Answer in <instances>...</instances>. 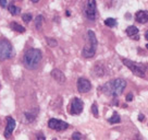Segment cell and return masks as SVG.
<instances>
[{
	"label": "cell",
	"instance_id": "5",
	"mask_svg": "<svg viewBox=\"0 0 148 140\" xmlns=\"http://www.w3.org/2000/svg\"><path fill=\"white\" fill-rule=\"evenodd\" d=\"M12 55H13L12 44L5 38H0V60L9 59L12 57Z\"/></svg>",
	"mask_w": 148,
	"mask_h": 140
},
{
	"label": "cell",
	"instance_id": "16",
	"mask_svg": "<svg viewBox=\"0 0 148 140\" xmlns=\"http://www.w3.org/2000/svg\"><path fill=\"white\" fill-rule=\"evenodd\" d=\"M9 12L12 14V15H18V14L21 12V9H20L18 7H16V6L10 5L9 6Z\"/></svg>",
	"mask_w": 148,
	"mask_h": 140
},
{
	"label": "cell",
	"instance_id": "15",
	"mask_svg": "<svg viewBox=\"0 0 148 140\" xmlns=\"http://www.w3.org/2000/svg\"><path fill=\"white\" fill-rule=\"evenodd\" d=\"M121 118H120V115L118 114V113H113V115L108 119V121L110 123V124H118V123H120Z\"/></svg>",
	"mask_w": 148,
	"mask_h": 140
},
{
	"label": "cell",
	"instance_id": "4",
	"mask_svg": "<svg viewBox=\"0 0 148 140\" xmlns=\"http://www.w3.org/2000/svg\"><path fill=\"white\" fill-rule=\"evenodd\" d=\"M122 62H123V65L126 66L135 76L140 77V78H144L145 75H146V69H147V67L145 65H143V64H139V62H136V61H132V60H130V59H126V58H123V59H122Z\"/></svg>",
	"mask_w": 148,
	"mask_h": 140
},
{
	"label": "cell",
	"instance_id": "21",
	"mask_svg": "<svg viewBox=\"0 0 148 140\" xmlns=\"http://www.w3.org/2000/svg\"><path fill=\"white\" fill-rule=\"evenodd\" d=\"M23 21L25 22V23H28L31 20H32V14H29V13H25V14H23Z\"/></svg>",
	"mask_w": 148,
	"mask_h": 140
},
{
	"label": "cell",
	"instance_id": "1",
	"mask_svg": "<svg viewBox=\"0 0 148 140\" xmlns=\"http://www.w3.org/2000/svg\"><path fill=\"white\" fill-rule=\"evenodd\" d=\"M126 87V81L124 79H114L112 81L107 82L103 87H102V92L108 95H112V96H118L120 95L124 88Z\"/></svg>",
	"mask_w": 148,
	"mask_h": 140
},
{
	"label": "cell",
	"instance_id": "13",
	"mask_svg": "<svg viewBox=\"0 0 148 140\" xmlns=\"http://www.w3.org/2000/svg\"><path fill=\"white\" fill-rule=\"evenodd\" d=\"M126 34H127L129 37L137 40L138 38V28H136V26L131 25V26H129V28H126Z\"/></svg>",
	"mask_w": 148,
	"mask_h": 140
},
{
	"label": "cell",
	"instance_id": "25",
	"mask_svg": "<svg viewBox=\"0 0 148 140\" xmlns=\"http://www.w3.org/2000/svg\"><path fill=\"white\" fill-rule=\"evenodd\" d=\"M37 140H45V137L42 134H39V135L37 136Z\"/></svg>",
	"mask_w": 148,
	"mask_h": 140
},
{
	"label": "cell",
	"instance_id": "10",
	"mask_svg": "<svg viewBox=\"0 0 148 140\" xmlns=\"http://www.w3.org/2000/svg\"><path fill=\"white\" fill-rule=\"evenodd\" d=\"M15 128V121L12 117H7V126H5V138H10V136L12 134V131Z\"/></svg>",
	"mask_w": 148,
	"mask_h": 140
},
{
	"label": "cell",
	"instance_id": "8",
	"mask_svg": "<svg viewBox=\"0 0 148 140\" xmlns=\"http://www.w3.org/2000/svg\"><path fill=\"white\" fill-rule=\"evenodd\" d=\"M85 14L87 17L88 20L94 21L96 19V1L94 0H89L86 5V9H85Z\"/></svg>",
	"mask_w": 148,
	"mask_h": 140
},
{
	"label": "cell",
	"instance_id": "17",
	"mask_svg": "<svg viewBox=\"0 0 148 140\" xmlns=\"http://www.w3.org/2000/svg\"><path fill=\"white\" fill-rule=\"evenodd\" d=\"M105 24L109 28H114L116 25V19H112V18H109V19L105 20Z\"/></svg>",
	"mask_w": 148,
	"mask_h": 140
},
{
	"label": "cell",
	"instance_id": "2",
	"mask_svg": "<svg viewBox=\"0 0 148 140\" xmlns=\"http://www.w3.org/2000/svg\"><path fill=\"white\" fill-rule=\"evenodd\" d=\"M42 60V51L36 48L28 49L23 57V62L28 69H35Z\"/></svg>",
	"mask_w": 148,
	"mask_h": 140
},
{
	"label": "cell",
	"instance_id": "23",
	"mask_svg": "<svg viewBox=\"0 0 148 140\" xmlns=\"http://www.w3.org/2000/svg\"><path fill=\"white\" fill-rule=\"evenodd\" d=\"M7 5H8V2H7L5 0H0V6H1V7H5Z\"/></svg>",
	"mask_w": 148,
	"mask_h": 140
},
{
	"label": "cell",
	"instance_id": "18",
	"mask_svg": "<svg viewBox=\"0 0 148 140\" xmlns=\"http://www.w3.org/2000/svg\"><path fill=\"white\" fill-rule=\"evenodd\" d=\"M92 114H94V116H95V117L99 116V113H98V107H97V104H96V103H94V104H92Z\"/></svg>",
	"mask_w": 148,
	"mask_h": 140
},
{
	"label": "cell",
	"instance_id": "11",
	"mask_svg": "<svg viewBox=\"0 0 148 140\" xmlns=\"http://www.w3.org/2000/svg\"><path fill=\"white\" fill-rule=\"evenodd\" d=\"M51 77L58 82V83H64L65 82V76L64 73L59 69H53L51 71Z\"/></svg>",
	"mask_w": 148,
	"mask_h": 140
},
{
	"label": "cell",
	"instance_id": "27",
	"mask_svg": "<svg viewBox=\"0 0 148 140\" xmlns=\"http://www.w3.org/2000/svg\"><path fill=\"white\" fill-rule=\"evenodd\" d=\"M138 118H139V119H144V116H143V115H139Z\"/></svg>",
	"mask_w": 148,
	"mask_h": 140
},
{
	"label": "cell",
	"instance_id": "9",
	"mask_svg": "<svg viewBox=\"0 0 148 140\" xmlns=\"http://www.w3.org/2000/svg\"><path fill=\"white\" fill-rule=\"evenodd\" d=\"M92 89V83L89 82V80L85 78H79L77 80V90L79 93H87L88 91Z\"/></svg>",
	"mask_w": 148,
	"mask_h": 140
},
{
	"label": "cell",
	"instance_id": "26",
	"mask_svg": "<svg viewBox=\"0 0 148 140\" xmlns=\"http://www.w3.org/2000/svg\"><path fill=\"white\" fill-rule=\"evenodd\" d=\"M145 38H146V40L148 41V31L146 33H145Z\"/></svg>",
	"mask_w": 148,
	"mask_h": 140
},
{
	"label": "cell",
	"instance_id": "20",
	"mask_svg": "<svg viewBox=\"0 0 148 140\" xmlns=\"http://www.w3.org/2000/svg\"><path fill=\"white\" fill-rule=\"evenodd\" d=\"M42 15H38L36 19V28H42Z\"/></svg>",
	"mask_w": 148,
	"mask_h": 140
},
{
	"label": "cell",
	"instance_id": "24",
	"mask_svg": "<svg viewBox=\"0 0 148 140\" xmlns=\"http://www.w3.org/2000/svg\"><path fill=\"white\" fill-rule=\"evenodd\" d=\"M132 100H133V95H132V94L130 93V94H127V96H126V101H132Z\"/></svg>",
	"mask_w": 148,
	"mask_h": 140
},
{
	"label": "cell",
	"instance_id": "3",
	"mask_svg": "<svg viewBox=\"0 0 148 140\" xmlns=\"http://www.w3.org/2000/svg\"><path fill=\"white\" fill-rule=\"evenodd\" d=\"M97 45L98 41L96 35H95V33L89 30L87 32V43L85 44L83 51H82V55H83L84 58H92L96 54Z\"/></svg>",
	"mask_w": 148,
	"mask_h": 140
},
{
	"label": "cell",
	"instance_id": "22",
	"mask_svg": "<svg viewBox=\"0 0 148 140\" xmlns=\"http://www.w3.org/2000/svg\"><path fill=\"white\" fill-rule=\"evenodd\" d=\"M46 41L48 42V45L51 47L57 46V41L56 40H51V38H46Z\"/></svg>",
	"mask_w": 148,
	"mask_h": 140
},
{
	"label": "cell",
	"instance_id": "14",
	"mask_svg": "<svg viewBox=\"0 0 148 140\" xmlns=\"http://www.w3.org/2000/svg\"><path fill=\"white\" fill-rule=\"evenodd\" d=\"M10 26H11V28H12L13 31H16V32H18V33L25 32V28H23L21 24L16 23V22H11V23H10Z\"/></svg>",
	"mask_w": 148,
	"mask_h": 140
},
{
	"label": "cell",
	"instance_id": "28",
	"mask_svg": "<svg viewBox=\"0 0 148 140\" xmlns=\"http://www.w3.org/2000/svg\"><path fill=\"white\" fill-rule=\"evenodd\" d=\"M146 47H147V49H148V44H146Z\"/></svg>",
	"mask_w": 148,
	"mask_h": 140
},
{
	"label": "cell",
	"instance_id": "6",
	"mask_svg": "<svg viewBox=\"0 0 148 140\" xmlns=\"http://www.w3.org/2000/svg\"><path fill=\"white\" fill-rule=\"evenodd\" d=\"M84 103L81 98H74L70 103V112L72 115H79L83 112Z\"/></svg>",
	"mask_w": 148,
	"mask_h": 140
},
{
	"label": "cell",
	"instance_id": "7",
	"mask_svg": "<svg viewBox=\"0 0 148 140\" xmlns=\"http://www.w3.org/2000/svg\"><path fill=\"white\" fill-rule=\"evenodd\" d=\"M48 126H49V128L53 129V130L63 131L69 127V125H68V123H65V121H63L57 119V118H51V119H49V121H48Z\"/></svg>",
	"mask_w": 148,
	"mask_h": 140
},
{
	"label": "cell",
	"instance_id": "19",
	"mask_svg": "<svg viewBox=\"0 0 148 140\" xmlns=\"http://www.w3.org/2000/svg\"><path fill=\"white\" fill-rule=\"evenodd\" d=\"M72 139L73 140H84V137L81 135L79 132L76 131V132H74L73 135H72Z\"/></svg>",
	"mask_w": 148,
	"mask_h": 140
},
{
	"label": "cell",
	"instance_id": "12",
	"mask_svg": "<svg viewBox=\"0 0 148 140\" xmlns=\"http://www.w3.org/2000/svg\"><path fill=\"white\" fill-rule=\"evenodd\" d=\"M135 19L136 21L138 22V23H142V24H145L148 22V11H138V12H136L135 14Z\"/></svg>",
	"mask_w": 148,
	"mask_h": 140
}]
</instances>
